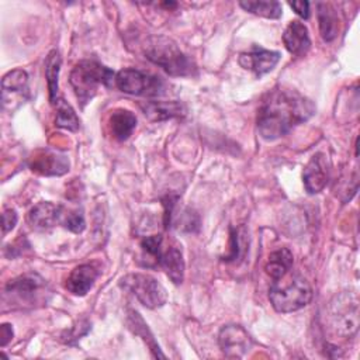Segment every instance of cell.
I'll return each mask as SVG.
<instances>
[{
	"instance_id": "obj_1",
	"label": "cell",
	"mask_w": 360,
	"mask_h": 360,
	"mask_svg": "<svg viewBox=\"0 0 360 360\" xmlns=\"http://www.w3.org/2000/svg\"><path fill=\"white\" fill-rule=\"evenodd\" d=\"M315 114L314 103L291 89H273L263 98L257 111V129L262 138L273 141L288 134L294 127Z\"/></svg>"
},
{
	"instance_id": "obj_2",
	"label": "cell",
	"mask_w": 360,
	"mask_h": 360,
	"mask_svg": "<svg viewBox=\"0 0 360 360\" xmlns=\"http://www.w3.org/2000/svg\"><path fill=\"white\" fill-rule=\"evenodd\" d=\"M142 48L145 58L170 76H190L195 69L191 59L170 38L150 35Z\"/></svg>"
},
{
	"instance_id": "obj_3",
	"label": "cell",
	"mask_w": 360,
	"mask_h": 360,
	"mask_svg": "<svg viewBox=\"0 0 360 360\" xmlns=\"http://www.w3.org/2000/svg\"><path fill=\"white\" fill-rule=\"evenodd\" d=\"M269 298L277 312H294L307 307L312 300V287L301 274H290L273 280Z\"/></svg>"
},
{
	"instance_id": "obj_4",
	"label": "cell",
	"mask_w": 360,
	"mask_h": 360,
	"mask_svg": "<svg viewBox=\"0 0 360 360\" xmlns=\"http://www.w3.org/2000/svg\"><path fill=\"white\" fill-rule=\"evenodd\" d=\"M115 75L97 60H80L70 72L69 82L82 107L93 100L100 86H110Z\"/></svg>"
},
{
	"instance_id": "obj_5",
	"label": "cell",
	"mask_w": 360,
	"mask_h": 360,
	"mask_svg": "<svg viewBox=\"0 0 360 360\" xmlns=\"http://www.w3.org/2000/svg\"><path fill=\"white\" fill-rule=\"evenodd\" d=\"M329 322L335 333L352 338L359 329V300L354 292L336 295L329 305Z\"/></svg>"
},
{
	"instance_id": "obj_6",
	"label": "cell",
	"mask_w": 360,
	"mask_h": 360,
	"mask_svg": "<svg viewBox=\"0 0 360 360\" xmlns=\"http://www.w3.org/2000/svg\"><path fill=\"white\" fill-rule=\"evenodd\" d=\"M121 288L131 292L143 307L156 309L166 304V288L152 276L143 273H131L121 278Z\"/></svg>"
},
{
	"instance_id": "obj_7",
	"label": "cell",
	"mask_w": 360,
	"mask_h": 360,
	"mask_svg": "<svg viewBox=\"0 0 360 360\" xmlns=\"http://www.w3.org/2000/svg\"><path fill=\"white\" fill-rule=\"evenodd\" d=\"M115 86L127 94L131 96H145V97H153L163 94L165 84L163 82L149 73H145L142 70L127 68L120 70L115 75Z\"/></svg>"
},
{
	"instance_id": "obj_8",
	"label": "cell",
	"mask_w": 360,
	"mask_h": 360,
	"mask_svg": "<svg viewBox=\"0 0 360 360\" xmlns=\"http://www.w3.org/2000/svg\"><path fill=\"white\" fill-rule=\"evenodd\" d=\"M218 343L222 353L229 359H240L252 347V339L240 325L224 326L219 330Z\"/></svg>"
},
{
	"instance_id": "obj_9",
	"label": "cell",
	"mask_w": 360,
	"mask_h": 360,
	"mask_svg": "<svg viewBox=\"0 0 360 360\" xmlns=\"http://www.w3.org/2000/svg\"><path fill=\"white\" fill-rule=\"evenodd\" d=\"M28 94V75L22 69H14L1 79L3 107L11 111L14 103H21Z\"/></svg>"
},
{
	"instance_id": "obj_10",
	"label": "cell",
	"mask_w": 360,
	"mask_h": 360,
	"mask_svg": "<svg viewBox=\"0 0 360 360\" xmlns=\"http://www.w3.org/2000/svg\"><path fill=\"white\" fill-rule=\"evenodd\" d=\"M329 160L325 153H315L302 172L304 187L309 194L322 191L329 180Z\"/></svg>"
},
{
	"instance_id": "obj_11",
	"label": "cell",
	"mask_w": 360,
	"mask_h": 360,
	"mask_svg": "<svg viewBox=\"0 0 360 360\" xmlns=\"http://www.w3.org/2000/svg\"><path fill=\"white\" fill-rule=\"evenodd\" d=\"M280 58V52L269 51L256 45L249 52L240 53L238 62L243 69L253 72L256 76H262L273 70L274 66L278 63Z\"/></svg>"
},
{
	"instance_id": "obj_12",
	"label": "cell",
	"mask_w": 360,
	"mask_h": 360,
	"mask_svg": "<svg viewBox=\"0 0 360 360\" xmlns=\"http://www.w3.org/2000/svg\"><path fill=\"white\" fill-rule=\"evenodd\" d=\"M44 288L45 281L38 274H24L8 281L6 294H11L20 302H35Z\"/></svg>"
},
{
	"instance_id": "obj_13",
	"label": "cell",
	"mask_w": 360,
	"mask_h": 360,
	"mask_svg": "<svg viewBox=\"0 0 360 360\" xmlns=\"http://www.w3.org/2000/svg\"><path fill=\"white\" fill-rule=\"evenodd\" d=\"M62 215H63L62 205H56L49 201H42L30 210L27 219L34 229L46 231L53 228L56 224H60Z\"/></svg>"
},
{
	"instance_id": "obj_14",
	"label": "cell",
	"mask_w": 360,
	"mask_h": 360,
	"mask_svg": "<svg viewBox=\"0 0 360 360\" xmlns=\"http://www.w3.org/2000/svg\"><path fill=\"white\" fill-rule=\"evenodd\" d=\"M98 271L91 264H80L72 270L66 280V290L72 292L73 295H86L91 287L94 285V281L97 280Z\"/></svg>"
},
{
	"instance_id": "obj_15",
	"label": "cell",
	"mask_w": 360,
	"mask_h": 360,
	"mask_svg": "<svg viewBox=\"0 0 360 360\" xmlns=\"http://www.w3.org/2000/svg\"><path fill=\"white\" fill-rule=\"evenodd\" d=\"M283 42L287 48V51L292 55H304L307 53V51L309 49L311 46V39H309V34H308V28L294 20L291 21L285 30H284V34H283Z\"/></svg>"
},
{
	"instance_id": "obj_16",
	"label": "cell",
	"mask_w": 360,
	"mask_h": 360,
	"mask_svg": "<svg viewBox=\"0 0 360 360\" xmlns=\"http://www.w3.org/2000/svg\"><path fill=\"white\" fill-rule=\"evenodd\" d=\"M139 105L150 121H165L186 114V107L180 101H143Z\"/></svg>"
},
{
	"instance_id": "obj_17",
	"label": "cell",
	"mask_w": 360,
	"mask_h": 360,
	"mask_svg": "<svg viewBox=\"0 0 360 360\" xmlns=\"http://www.w3.org/2000/svg\"><path fill=\"white\" fill-rule=\"evenodd\" d=\"M158 264L165 270L173 284H181L184 278L186 264L183 253L177 246H169L166 250H162Z\"/></svg>"
},
{
	"instance_id": "obj_18",
	"label": "cell",
	"mask_w": 360,
	"mask_h": 360,
	"mask_svg": "<svg viewBox=\"0 0 360 360\" xmlns=\"http://www.w3.org/2000/svg\"><path fill=\"white\" fill-rule=\"evenodd\" d=\"M110 131L117 141L128 139L136 128V117L129 110L117 108L110 115Z\"/></svg>"
},
{
	"instance_id": "obj_19",
	"label": "cell",
	"mask_w": 360,
	"mask_h": 360,
	"mask_svg": "<svg viewBox=\"0 0 360 360\" xmlns=\"http://www.w3.org/2000/svg\"><path fill=\"white\" fill-rule=\"evenodd\" d=\"M294 263V256L288 248H280L274 252H271L267 257V262L264 264L266 273L273 278H281L288 271H291Z\"/></svg>"
},
{
	"instance_id": "obj_20",
	"label": "cell",
	"mask_w": 360,
	"mask_h": 360,
	"mask_svg": "<svg viewBox=\"0 0 360 360\" xmlns=\"http://www.w3.org/2000/svg\"><path fill=\"white\" fill-rule=\"evenodd\" d=\"M318 22L319 32L323 41L330 42L336 38L339 31V18L336 10L329 3H318Z\"/></svg>"
},
{
	"instance_id": "obj_21",
	"label": "cell",
	"mask_w": 360,
	"mask_h": 360,
	"mask_svg": "<svg viewBox=\"0 0 360 360\" xmlns=\"http://www.w3.org/2000/svg\"><path fill=\"white\" fill-rule=\"evenodd\" d=\"M127 322L129 325V329H132V332L138 336H141L146 345L149 346V350L152 352L153 357H165V354L160 352V347L159 345L156 343L153 335L150 333L148 325L145 323L143 318L134 309H129L128 311V316H127Z\"/></svg>"
},
{
	"instance_id": "obj_22",
	"label": "cell",
	"mask_w": 360,
	"mask_h": 360,
	"mask_svg": "<svg viewBox=\"0 0 360 360\" xmlns=\"http://www.w3.org/2000/svg\"><path fill=\"white\" fill-rule=\"evenodd\" d=\"M60 56L58 51H51L45 59V79L49 90V101L55 104L58 98V76L60 69Z\"/></svg>"
},
{
	"instance_id": "obj_23",
	"label": "cell",
	"mask_w": 360,
	"mask_h": 360,
	"mask_svg": "<svg viewBox=\"0 0 360 360\" xmlns=\"http://www.w3.org/2000/svg\"><path fill=\"white\" fill-rule=\"evenodd\" d=\"M32 170H39L44 174H63L69 170V160L65 155L52 153L46 158H37Z\"/></svg>"
},
{
	"instance_id": "obj_24",
	"label": "cell",
	"mask_w": 360,
	"mask_h": 360,
	"mask_svg": "<svg viewBox=\"0 0 360 360\" xmlns=\"http://www.w3.org/2000/svg\"><path fill=\"white\" fill-rule=\"evenodd\" d=\"M56 107V117H55V124L59 128H65L68 131H77L80 121L72 108V105L65 101L62 97H58L55 104Z\"/></svg>"
},
{
	"instance_id": "obj_25",
	"label": "cell",
	"mask_w": 360,
	"mask_h": 360,
	"mask_svg": "<svg viewBox=\"0 0 360 360\" xmlns=\"http://www.w3.org/2000/svg\"><path fill=\"white\" fill-rule=\"evenodd\" d=\"M239 6L249 13L264 18H280L283 14L281 4L278 1H269V0H259V1H240Z\"/></svg>"
},
{
	"instance_id": "obj_26",
	"label": "cell",
	"mask_w": 360,
	"mask_h": 360,
	"mask_svg": "<svg viewBox=\"0 0 360 360\" xmlns=\"http://www.w3.org/2000/svg\"><path fill=\"white\" fill-rule=\"evenodd\" d=\"M162 243H163L162 235H149V236L143 238L141 242V249H142L143 256H146L148 260H153L158 264L159 256L163 250Z\"/></svg>"
},
{
	"instance_id": "obj_27",
	"label": "cell",
	"mask_w": 360,
	"mask_h": 360,
	"mask_svg": "<svg viewBox=\"0 0 360 360\" xmlns=\"http://www.w3.org/2000/svg\"><path fill=\"white\" fill-rule=\"evenodd\" d=\"M65 228H68L69 231L75 232V233H80L84 226V217L82 214V211L79 210H65L63 208V215H62V222H60Z\"/></svg>"
},
{
	"instance_id": "obj_28",
	"label": "cell",
	"mask_w": 360,
	"mask_h": 360,
	"mask_svg": "<svg viewBox=\"0 0 360 360\" xmlns=\"http://www.w3.org/2000/svg\"><path fill=\"white\" fill-rule=\"evenodd\" d=\"M242 239L239 235V229H233L231 228V248H229V253L224 257V260L226 262H235L236 259H239L242 256V250H245L246 248H242Z\"/></svg>"
},
{
	"instance_id": "obj_29",
	"label": "cell",
	"mask_w": 360,
	"mask_h": 360,
	"mask_svg": "<svg viewBox=\"0 0 360 360\" xmlns=\"http://www.w3.org/2000/svg\"><path fill=\"white\" fill-rule=\"evenodd\" d=\"M18 221V215L15 212V210L13 208H7L3 211L1 214V229H3V235H6L7 232H10L15 224Z\"/></svg>"
},
{
	"instance_id": "obj_30",
	"label": "cell",
	"mask_w": 360,
	"mask_h": 360,
	"mask_svg": "<svg viewBox=\"0 0 360 360\" xmlns=\"http://www.w3.org/2000/svg\"><path fill=\"white\" fill-rule=\"evenodd\" d=\"M290 7L304 20L309 17V3L308 1H294L290 3Z\"/></svg>"
},
{
	"instance_id": "obj_31",
	"label": "cell",
	"mask_w": 360,
	"mask_h": 360,
	"mask_svg": "<svg viewBox=\"0 0 360 360\" xmlns=\"http://www.w3.org/2000/svg\"><path fill=\"white\" fill-rule=\"evenodd\" d=\"M13 339V328L10 323H3L0 326V346L4 347Z\"/></svg>"
}]
</instances>
